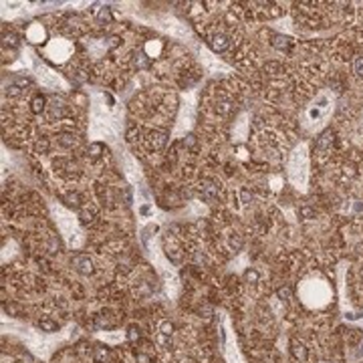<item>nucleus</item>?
I'll list each match as a JSON object with an SVG mask.
<instances>
[{"label": "nucleus", "instance_id": "obj_11", "mask_svg": "<svg viewBox=\"0 0 363 363\" xmlns=\"http://www.w3.org/2000/svg\"><path fill=\"white\" fill-rule=\"evenodd\" d=\"M125 171H127V175H129V179L131 182H137V179H141V173H139V169L135 167V163H133V159L129 157V155H125Z\"/></svg>", "mask_w": 363, "mask_h": 363}, {"label": "nucleus", "instance_id": "obj_12", "mask_svg": "<svg viewBox=\"0 0 363 363\" xmlns=\"http://www.w3.org/2000/svg\"><path fill=\"white\" fill-rule=\"evenodd\" d=\"M273 45L277 47V49H291L293 47V41L289 39V37H281V35H277V37H273Z\"/></svg>", "mask_w": 363, "mask_h": 363}, {"label": "nucleus", "instance_id": "obj_1", "mask_svg": "<svg viewBox=\"0 0 363 363\" xmlns=\"http://www.w3.org/2000/svg\"><path fill=\"white\" fill-rule=\"evenodd\" d=\"M289 175L297 188H305L307 179H309V155H307L305 145H301L297 151H293L291 161H289Z\"/></svg>", "mask_w": 363, "mask_h": 363}, {"label": "nucleus", "instance_id": "obj_9", "mask_svg": "<svg viewBox=\"0 0 363 363\" xmlns=\"http://www.w3.org/2000/svg\"><path fill=\"white\" fill-rule=\"evenodd\" d=\"M27 37H29V41H33V43H41V41L45 39V29H43L39 23H33V25L29 27V31H27Z\"/></svg>", "mask_w": 363, "mask_h": 363}, {"label": "nucleus", "instance_id": "obj_17", "mask_svg": "<svg viewBox=\"0 0 363 363\" xmlns=\"http://www.w3.org/2000/svg\"><path fill=\"white\" fill-rule=\"evenodd\" d=\"M353 69H355L357 77H361V79H363V57H357V59H355V63H353Z\"/></svg>", "mask_w": 363, "mask_h": 363}, {"label": "nucleus", "instance_id": "obj_6", "mask_svg": "<svg viewBox=\"0 0 363 363\" xmlns=\"http://www.w3.org/2000/svg\"><path fill=\"white\" fill-rule=\"evenodd\" d=\"M163 29H165L169 35H173V37H188V35H190V31H188L186 25H182V23H177V21H173V19L165 21Z\"/></svg>", "mask_w": 363, "mask_h": 363}, {"label": "nucleus", "instance_id": "obj_4", "mask_svg": "<svg viewBox=\"0 0 363 363\" xmlns=\"http://www.w3.org/2000/svg\"><path fill=\"white\" fill-rule=\"evenodd\" d=\"M39 79H41V83H43L45 87H49V89L63 87V81H61V77H59L57 73L49 71L47 67H39Z\"/></svg>", "mask_w": 363, "mask_h": 363}, {"label": "nucleus", "instance_id": "obj_3", "mask_svg": "<svg viewBox=\"0 0 363 363\" xmlns=\"http://www.w3.org/2000/svg\"><path fill=\"white\" fill-rule=\"evenodd\" d=\"M71 53H73V45H71L69 41H65V39H55V41H51L49 47H47V55H49L53 61H59V63H63L65 59H69Z\"/></svg>", "mask_w": 363, "mask_h": 363}, {"label": "nucleus", "instance_id": "obj_13", "mask_svg": "<svg viewBox=\"0 0 363 363\" xmlns=\"http://www.w3.org/2000/svg\"><path fill=\"white\" fill-rule=\"evenodd\" d=\"M212 47H214V51H224V49L228 47L226 37H224V35H214V37H212Z\"/></svg>", "mask_w": 363, "mask_h": 363}, {"label": "nucleus", "instance_id": "obj_18", "mask_svg": "<svg viewBox=\"0 0 363 363\" xmlns=\"http://www.w3.org/2000/svg\"><path fill=\"white\" fill-rule=\"evenodd\" d=\"M43 103H45L43 97H37V99L33 101V109H35V111H41V109H43Z\"/></svg>", "mask_w": 363, "mask_h": 363}, {"label": "nucleus", "instance_id": "obj_2", "mask_svg": "<svg viewBox=\"0 0 363 363\" xmlns=\"http://www.w3.org/2000/svg\"><path fill=\"white\" fill-rule=\"evenodd\" d=\"M53 214H55V220H57L65 240L69 242V246H79L83 242V232H81L79 224L75 222V218L69 212H65L63 208H53Z\"/></svg>", "mask_w": 363, "mask_h": 363}, {"label": "nucleus", "instance_id": "obj_16", "mask_svg": "<svg viewBox=\"0 0 363 363\" xmlns=\"http://www.w3.org/2000/svg\"><path fill=\"white\" fill-rule=\"evenodd\" d=\"M200 194H202L206 200H212V198L216 196V188H214L212 184H204V186H200Z\"/></svg>", "mask_w": 363, "mask_h": 363}, {"label": "nucleus", "instance_id": "obj_10", "mask_svg": "<svg viewBox=\"0 0 363 363\" xmlns=\"http://www.w3.org/2000/svg\"><path fill=\"white\" fill-rule=\"evenodd\" d=\"M331 145H333V135H331V131H327L317 141V153L325 155V151H331Z\"/></svg>", "mask_w": 363, "mask_h": 363}, {"label": "nucleus", "instance_id": "obj_7", "mask_svg": "<svg viewBox=\"0 0 363 363\" xmlns=\"http://www.w3.org/2000/svg\"><path fill=\"white\" fill-rule=\"evenodd\" d=\"M291 351H293V357L299 361V363H305L309 359V347H305V343L293 339L291 341Z\"/></svg>", "mask_w": 363, "mask_h": 363}, {"label": "nucleus", "instance_id": "obj_15", "mask_svg": "<svg viewBox=\"0 0 363 363\" xmlns=\"http://www.w3.org/2000/svg\"><path fill=\"white\" fill-rule=\"evenodd\" d=\"M234 137H236V139H244V137H246V119H244V117L238 119L236 129H234Z\"/></svg>", "mask_w": 363, "mask_h": 363}, {"label": "nucleus", "instance_id": "obj_5", "mask_svg": "<svg viewBox=\"0 0 363 363\" xmlns=\"http://www.w3.org/2000/svg\"><path fill=\"white\" fill-rule=\"evenodd\" d=\"M192 121H194V111H192V107H190V105H184V107H182V111H179L177 133H182L184 129H188V127L192 125Z\"/></svg>", "mask_w": 363, "mask_h": 363}, {"label": "nucleus", "instance_id": "obj_14", "mask_svg": "<svg viewBox=\"0 0 363 363\" xmlns=\"http://www.w3.org/2000/svg\"><path fill=\"white\" fill-rule=\"evenodd\" d=\"M145 53H147V57H157V55L161 53V43H159V41L147 43V45H145Z\"/></svg>", "mask_w": 363, "mask_h": 363}, {"label": "nucleus", "instance_id": "obj_8", "mask_svg": "<svg viewBox=\"0 0 363 363\" xmlns=\"http://www.w3.org/2000/svg\"><path fill=\"white\" fill-rule=\"evenodd\" d=\"M73 264H75V268H77L79 273H83V275L93 273V262H91V258H89L87 254H77V256L73 258Z\"/></svg>", "mask_w": 363, "mask_h": 363}]
</instances>
